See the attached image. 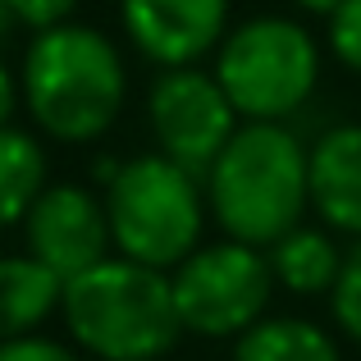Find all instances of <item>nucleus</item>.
<instances>
[{
	"instance_id": "f257e3e1",
	"label": "nucleus",
	"mask_w": 361,
	"mask_h": 361,
	"mask_svg": "<svg viewBox=\"0 0 361 361\" xmlns=\"http://www.w3.org/2000/svg\"><path fill=\"white\" fill-rule=\"evenodd\" d=\"M18 92L32 128L60 147H92L128 106V60L92 23L37 32L18 64Z\"/></svg>"
},
{
	"instance_id": "f03ea898",
	"label": "nucleus",
	"mask_w": 361,
	"mask_h": 361,
	"mask_svg": "<svg viewBox=\"0 0 361 361\" xmlns=\"http://www.w3.org/2000/svg\"><path fill=\"white\" fill-rule=\"evenodd\" d=\"M206 211L224 238L270 252L307 224V142L293 123H243L202 178Z\"/></svg>"
},
{
	"instance_id": "7ed1b4c3",
	"label": "nucleus",
	"mask_w": 361,
	"mask_h": 361,
	"mask_svg": "<svg viewBox=\"0 0 361 361\" xmlns=\"http://www.w3.org/2000/svg\"><path fill=\"white\" fill-rule=\"evenodd\" d=\"M60 320L87 361H160L183 338L169 274L123 256L64 283Z\"/></svg>"
},
{
	"instance_id": "20e7f679",
	"label": "nucleus",
	"mask_w": 361,
	"mask_h": 361,
	"mask_svg": "<svg viewBox=\"0 0 361 361\" xmlns=\"http://www.w3.org/2000/svg\"><path fill=\"white\" fill-rule=\"evenodd\" d=\"M110 215L115 256L137 261L147 270H178L206 243V188L183 165L160 151H142L119 165L110 188H101Z\"/></svg>"
},
{
	"instance_id": "39448f33",
	"label": "nucleus",
	"mask_w": 361,
	"mask_h": 361,
	"mask_svg": "<svg viewBox=\"0 0 361 361\" xmlns=\"http://www.w3.org/2000/svg\"><path fill=\"white\" fill-rule=\"evenodd\" d=\"M325 69L316 32L288 14H256L229 27L215 51V78L243 123H288L311 106Z\"/></svg>"
},
{
	"instance_id": "423d86ee",
	"label": "nucleus",
	"mask_w": 361,
	"mask_h": 361,
	"mask_svg": "<svg viewBox=\"0 0 361 361\" xmlns=\"http://www.w3.org/2000/svg\"><path fill=\"white\" fill-rule=\"evenodd\" d=\"M169 288L183 334L211 343L243 338L256 320L270 316V302L279 293L265 252L233 238L202 243L178 270H169Z\"/></svg>"
},
{
	"instance_id": "0eeeda50",
	"label": "nucleus",
	"mask_w": 361,
	"mask_h": 361,
	"mask_svg": "<svg viewBox=\"0 0 361 361\" xmlns=\"http://www.w3.org/2000/svg\"><path fill=\"white\" fill-rule=\"evenodd\" d=\"M147 128L165 160L183 165L188 174L206 178L229 137L243 128L233 101L224 97L220 78L202 64L192 69H160L147 92Z\"/></svg>"
},
{
	"instance_id": "6e6552de",
	"label": "nucleus",
	"mask_w": 361,
	"mask_h": 361,
	"mask_svg": "<svg viewBox=\"0 0 361 361\" xmlns=\"http://www.w3.org/2000/svg\"><path fill=\"white\" fill-rule=\"evenodd\" d=\"M18 229H23V252L64 283L115 256L106 197L87 183H73V178L46 183V192L32 202Z\"/></svg>"
},
{
	"instance_id": "1a4fd4ad",
	"label": "nucleus",
	"mask_w": 361,
	"mask_h": 361,
	"mask_svg": "<svg viewBox=\"0 0 361 361\" xmlns=\"http://www.w3.org/2000/svg\"><path fill=\"white\" fill-rule=\"evenodd\" d=\"M128 46L156 69H192L229 37V0H119Z\"/></svg>"
},
{
	"instance_id": "9d476101",
	"label": "nucleus",
	"mask_w": 361,
	"mask_h": 361,
	"mask_svg": "<svg viewBox=\"0 0 361 361\" xmlns=\"http://www.w3.org/2000/svg\"><path fill=\"white\" fill-rule=\"evenodd\" d=\"M307 197L316 224L361 243V119H343L307 142Z\"/></svg>"
},
{
	"instance_id": "9b49d317",
	"label": "nucleus",
	"mask_w": 361,
	"mask_h": 361,
	"mask_svg": "<svg viewBox=\"0 0 361 361\" xmlns=\"http://www.w3.org/2000/svg\"><path fill=\"white\" fill-rule=\"evenodd\" d=\"M64 302V279H55L42 261L27 252H5L0 256V343L42 334L51 316H60Z\"/></svg>"
},
{
	"instance_id": "f8f14e48",
	"label": "nucleus",
	"mask_w": 361,
	"mask_h": 361,
	"mask_svg": "<svg viewBox=\"0 0 361 361\" xmlns=\"http://www.w3.org/2000/svg\"><path fill=\"white\" fill-rule=\"evenodd\" d=\"M274 274V288L293 298H329L334 279L343 270V247L325 224H298L265 252Z\"/></svg>"
},
{
	"instance_id": "ddd939ff",
	"label": "nucleus",
	"mask_w": 361,
	"mask_h": 361,
	"mask_svg": "<svg viewBox=\"0 0 361 361\" xmlns=\"http://www.w3.org/2000/svg\"><path fill=\"white\" fill-rule=\"evenodd\" d=\"M233 361H343V343L320 320L265 316L233 338Z\"/></svg>"
},
{
	"instance_id": "4468645a",
	"label": "nucleus",
	"mask_w": 361,
	"mask_h": 361,
	"mask_svg": "<svg viewBox=\"0 0 361 361\" xmlns=\"http://www.w3.org/2000/svg\"><path fill=\"white\" fill-rule=\"evenodd\" d=\"M46 151L42 137L27 128H0V229H18L32 211V202L46 192Z\"/></svg>"
},
{
	"instance_id": "2eb2a0df",
	"label": "nucleus",
	"mask_w": 361,
	"mask_h": 361,
	"mask_svg": "<svg viewBox=\"0 0 361 361\" xmlns=\"http://www.w3.org/2000/svg\"><path fill=\"white\" fill-rule=\"evenodd\" d=\"M329 320H334L338 338L361 348V243L343 252V270H338L334 293H329Z\"/></svg>"
},
{
	"instance_id": "dca6fc26",
	"label": "nucleus",
	"mask_w": 361,
	"mask_h": 361,
	"mask_svg": "<svg viewBox=\"0 0 361 361\" xmlns=\"http://www.w3.org/2000/svg\"><path fill=\"white\" fill-rule=\"evenodd\" d=\"M325 46H329L338 69H348V73L361 78V0H343V5L325 18Z\"/></svg>"
},
{
	"instance_id": "f3484780",
	"label": "nucleus",
	"mask_w": 361,
	"mask_h": 361,
	"mask_svg": "<svg viewBox=\"0 0 361 361\" xmlns=\"http://www.w3.org/2000/svg\"><path fill=\"white\" fill-rule=\"evenodd\" d=\"M9 14H14V27H27V32L37 37V32L73 23L78 0H9Z\"/></svg>"
},
{
	"instance_id": "a211bd4d",
	"label": "nucleus",
	"mask_w": 361,
	"mask_h": 361,
	"mask_svg": "<svg viewBox=\"0 0 361 361\" xmlns=\"http://www.w3.org/2000/svg\"><path fill=\"white\" fill-rule=\"evenodd\" d=\"M0 361H87L69 338H51V334H27L14 343H0Z\"/></svg>"
},
{
	"instance_id": "6ab92c4d",
	"label": "nucleus",
	"mask_w": 361,
	"mask_h": 361,
	"mask_svg": "<svg viewBox=\"0 0 361 361\" xmlns=\"http://www.w3.org/2000/svg\"><path fill=\"white\" fill-rule=\"evenodd\" d=\"M14 110H23V92H18V69L0 60V128L14 123Z\"/></svg>"
},
{
	"instance_id": "aec40b11",
	"label": "nucleus",
	"mask_w": 361,
	"mask_h": 361,
	"mask_svg": "<svg viewBox=\"0 0 361 361\" xmlns=\"http://www.w3.org/2000/svg\"><path fill=\"white\" fill-rule=\"evenodd\" d=\"M293 5H298L302 14H316V18H329V14H334L338 5H343V0H293Z\"/></svg>"
},
{
	"instance_id": "412c9836",
	"label": "nucleus",
	"mask_w": 361,
	"mask_h": 361,
	"mask_svg": "<svg viewBox=\"0 0 361 361\" xmlns=\"http://www.w3.org/2000/svg\"><path fill=\"white\" fill-rule=\"evenodd\" d=\"M9 27H14V14H9V0H0V42H5Z\"/></svg>"
}]
</instances>
